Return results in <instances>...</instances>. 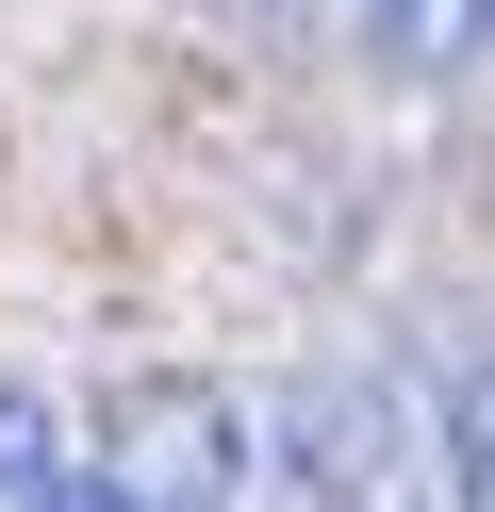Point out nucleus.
<instances>
[{
    "instance_id": "1",
    "label": "nucleus",
    "mask_w": 495,
    "mask_h": 512,
    "mask_svg": "<svg viewBox=\"0 0 495 512\" xmlns=\"http://www.w3.org/2000/svg\"><path fill=\"white\" fill-rule=\"evenodd\" d=\"M248 463H264V430H248L231 380L132 364L116 397H99V430H83V512H231Z\"/></svg>"
},
{
    "instance_id": "2",
    "label": "nucleus",
    "mask_w": 495,
    "mask_h": 512,
    "mask_svg": "<svg viewBox=\"0 0 495 512\" xmlns=\"http://www.w3.org/2000/svg\"><path fill=\"white\" fill-rule=\"evenodd\" d=\"M347 34L380 83H462L495 50V0H347Z\"/></svg>"
},
{
    "instance_id": "3",
    "label": "nucleus",
    "mask_w": 495,
    "mask_h": 512,
    "mask_svg": "<svg viewBox=\"0 0 495 512\" xmlns=\"http://www.w3.org/2000/svg\"><path fill=\"white\" fill-rule=\"evenodd\" d=\"M446 463H462V479H495V364H462V380H446Z\"/></svg>"
},
{
    "instance_id": "4",
    "label": "nucleus",
    "mask_w": 495,
    "mask_h": 512,
    "mask_svg": "<svg viewBox=\"0 0 495 512\" xmlns=\"http://www.w3.org/2000/svg\"><path fill=\"white\" fill-rule=\"evenodd\" d=\"M429 512H495V479H462V463H446V496H429Z\"/></svg>"
}]
</instances>
